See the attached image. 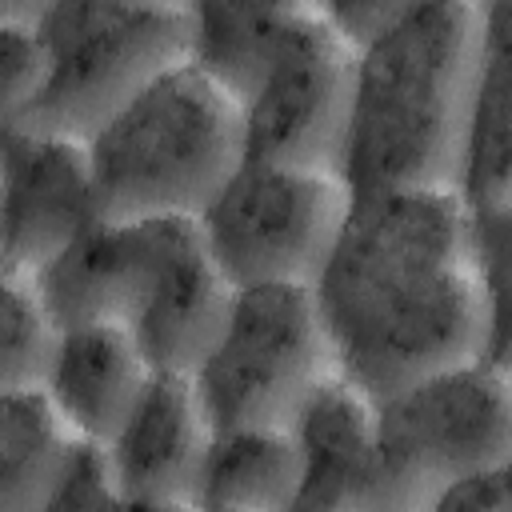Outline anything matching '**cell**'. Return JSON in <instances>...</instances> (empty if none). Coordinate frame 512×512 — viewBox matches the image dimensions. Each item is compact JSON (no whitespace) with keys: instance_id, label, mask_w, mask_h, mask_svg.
<instances>
[{"instance_id":"cb8c5ba5","label":"cell","mask_w":512,"mask_h":512,"mask_svg":"<svg viewBox=\"0 0 512 512\" xmlns=\"http://www.w3.org/2000/svg\"><path fill=\"white\" fill-rule=\"evenodd\" d=\"M48 0H0V24H32Z\"/></svg>"},{"instance_id":"9a60e30c","label":"cell","mask_w":512,"mask_h":512,"mask_svg":"<svg viewBox=\"0 0 512 512\" xmlns=\"http://www.w3.org/2000/svg\"><path fill=\"white\" fill-rule=\"evenodd\" d=\"M508 20H512V0L488 12V40L476 68L468 116H464V140H460V164H456V188H452L464 208H512Z\"/></svg>"},{"instance_id":"277c9868","label":"cell","mask_w":512,"mask_h":512,"mask_svg":"<svg viewBox=\"0 0 512 512\" xmlns=\"http://www.w3.org/2000/svg\"><path fill=\"white\" fill-rule=\"evenodd\" d=\"M36 32L44 52L40 84L12 124L80 144L140 88L188 60V24L176 8L48 0Z\"/></svg>"},{"instance_id":"7402d4cb","label":"cell","mask_w":512,"mask_h":512,"mask_svg":"<svg viewBox=\"0 0 512 512\" xmlns=\"http://www.w3.org/2000/svg\"><path fill=\"white\" fill-rule=\"evenodd\" d=\"M504 508H512V464L476 468L452 480L432 504V512H504Z\"/></svg>"},{"instance_id":"3957f363","label":"cell","mask_w":512,"mask_h":512,"mask_svg":"<svg viewBox=\"0 0 512 512\" xmlns=\"http://www.w3.org/2000/svg\"><path fill=\"white\" fill-rule=\"evenodd\" d=\"M84 156L96 220H196L244 160L240 96L184 60L112 112Z\"/></svg>"},{"instance_id":"ffe728a7","label":"cell","mask_w":512,"mask_h":512,"mask_svg":"<svg viewBox=\"0 0 512 512\" xmlns=\"http://www.w3.org/2000/svg\"><path fill=\"white\" fill-rule=\"evenodd\" d=\"M92 508H120V488H116L104 444L68 436L44 512H92Z\"/></svg>"},{"instance_id":"8992f818","label":"cell","mask_w":512,"mask_h":512,"mask_svg":"<svg viewBox=\"0 0 512 512\" xmlns=\"http://www.w3.org/2000/svg\"><path fill=\"white\" fill-rule=\"evenodd\" d=\"M332 376L328 332L300 284L232 288L220 332L188 372L212 428H288Z\"/></svg>"},{"instance_id":"4fadbf2b","label":"cell","mask_w":512,"mask_h":512,"mask_svg":"<svg viewBox=\"0 0 512 512\" xmlns=\"http://www.w3.org/2000/svg\"><path fill=\"white\" fill-rule=\"evenodd\" d=\"M152 364L120 324H64L40 380V400L72 440L108 444L140 400Z\"/></svg>"},{"instance_id":"5bb4252c","label":"cell","mask_w":512,"mask_h":512,"mask_svg":"<svg viewBox=\"0 0 512 512\" xmlns=\"http://www.w3.org/2000/svg\"><path fill=\"white\" fill-rule=\"evenodd\" d=\"M228 300L232 284L208 256L196 220H172L152 288L128 332L152 372L188 376L220 332Z\"/></svg>"},{"instance_id":"ba28073f","label":"cell","mask_w":512,"mask_h":512,"mask_svg":"<svg viewBox=\"0 0 512 512\" xmlns=\"http://www.w3.org/2000/svg\"><path fill=\"white\" fill-rule=\"evenodd\" d=\"M352 44L316 12L296 20L240 92L244 156L284 168L336 172L348 132Z\"/></svg>"},{"instance_id":"52a82bcc","label":"cell","mask_w":512,"mask_h":512,"mask_svg":"<svg viewBox=\"0 0 512 512\" xmlns=\"http://www.w3.org/2000/svg\"><path fill=\"white\" fill-rule=\"evenodd\" d=\"M348 204L352 196L336 172L284 168L244 156L196 216V232L232 288H308L344 228Z\"/></svg>"},{"instance_id":"ac0fdd59","label":"cell","mask_w":512,"mask_h":512,"mask_svg":"<svg viewBox=\"0 0 512 512\" xmlns=\"http://www.w3.org/2000/svg\"><path fill=\"white\" fill-rule=\"evenodd\" d=\"M64 444L40 392L0 396V512H44Z\"/></svg>"},{"instance_id":"8fae6325","label":"cell","mask_w":512,"mask_h":512,"mask_svg":"<svg viewBox=\"0 0 512 512\" xmlns=\"http://www.w3.org/2000/svg\"><path fill=\"white\" fill-rule=\"evenodd\" d=\"M172 220H96L56 260H48L32 284L56 328L64 324H120L132 328Z\"/></svg>"},{"instance_id":"6da1fadb","label":"cell","mask_w":512,"mask_h":512,"mask_svg":"<svg viewBox=\"0 0 512 512\" xmlns=\"http://www.w3.org/2000/svg\"><path fill=\"white\" fill-rule=\"evenodd\" d=\"M308 292L336 376L368 400L472 356L512 364L456 192L352 196Z\"/></svg>"},{"instance_id":"2e32d148","label":"cell","mask_w":512,"mask_h":512,"mask_svg":"<svg viewBox=\"0 0 512 512\" xmlns=\"http://www.w3.org/2000/svg\"><path fill=\"white\" fill-rule=\"evenodd\" d=\"M300 460L288 428H212L196 508L296 512Z\"/></svg>"},{"instance_id":"e0dca14e","label":"cell","mask_w":512,"mask_h":512,"mask_svg":"<svg viewBox=\"0 0 512 512\" xmlns=\"http://www.w3.org/2000/svg\"><path fill=\"white\" fill-rule=\"evenodd\" d=\"M188 60L236 96L260 68L264 52L304 16L316 0H184Z\"/></svg>"},{"instance_id":"44dd1931","label":"cell","mask_w":512,"mask_h":512,"mask_svg":"<svg viewBox=\"0 0 512 512\" xmlns=\"http://www.w3.org/2000/svg\"><path fill=\"white\" fill-rule=\"evenodd\" d=\"M44 68L40 32L32 24H0V124L20 120L28 100L36 96Z\"/></svg>"},{"instance_id":"5b68a950","label":"cell","mask_w":512,"mask_h":512,"mask_svg":"<svg viewBox=\"0 0 512 512\" xmlns=\"http://www.w3.org/2000/svg\"><path fill=\"white\" fill-rule=\"evenodd\" d=\"M392 512H432L436 496L492 464H512V364L472 356L372 400Z\"/></svg>"},{"instance_id":"484cf974","label":"cell","mask_w":512,"mask_h":512,"mask_svg":"<svg viewBox=\"0 0 512 512\" xmlns=\"http://www.w3.org/2000/svg\"><path fill=\"white\" fill-rule=\"evenodd\" d=\"M464 4H472V8H480V12H484V8H492V4H504V0H464Z\"/></svg>"},{"instance_id":"9c48e42d","label":"cell","mask_w":512,"mask_h":512,"mask_svg":"<svg viewBox=\"0 0 512 512\" xmlns=\"http://www.w3.org/2000/svg\"><path fill=\"white\" fill-rule=\"evenodd\" d=\"M96 224L80 140L0 124V264L36 276Z\"/></svg>"},{"instance_id":"603a6c76","label":"cell","mask_w":512,"mask_h":512,"mask_svg":"<svg viewBox=\"0 0 512 512\" xmlns=\"http://www.w3.org/2000/svg\"><path fill=\"white\" fill-rule=\"evenodd\" d=\"M412 4L416 0H316V16L356 48L360 40H368L372 32L392 24Z\"/></svg>"},{"instance_id":"7a4b0ae2","label":"cell","mask_w":512,"mask_h":512,"mask_svg":"<svg viewBox=\"0 0 512 512\" xmlns=\"http://www.w3.org/2000/svg\"><path fill=\"white\" fill-rule=\"evenodd\" d=\"M492 8L416 0L352 48L348 132L336 168L348 196L456 188Z\"/></svg>"},{"instance_id":"7c38bea8","label":"cell","mask_w":512,"mask_h":512,"mask_svg":"<svg viewBox=\"0 0 512 512\" xmlns=\"http://www.w3.org/2000/svg\"><path fill=\"white\" fill-rule=\"evenodd\" d=\"M300 460L296 512H392L372 400L332 376L292 416Z\"/></svg>"},{"instance_id":"30bf717a","label":"cell","mask_w":512,"mask_h":512,"mask_svg":"<svg viewBox=\"0 0 512 512\" xmlns=\"http://www.w3.org/2000/svg\"><path fill=\"white\" fill-rule=\"evenodd\" d=\"M212 424L188 376L152 372L124 424L104 444L120 508L192 512Z\"/></svg>"},{"instance_id":"d6986e66","label":"cell","mask_w":512,"mask_h":512,"mask_svg":"<svg viewBox=\"0 0 512 512\" xmlns=\"http://www.w3.org/2000/svg\"><path fill=\"white\" fill-rule=\"evenodd\" d=\"M56 324L32 284L0 264V396L36 392L52 356Z\"/></svg>"},{"instance_id":"d4e9b609","label":"cell","mask_w":512,"mask_h":512,"mask_svg":"<svg viewBox=\"0 0 512 512\" xmlns=\"http://www.w3.org/2000/svg\"><path fill=\"white\" fill-rule=\"evenodd\" d=\"M116 4H136V8H184V0H116Z\"/></svg>"}]
</instances>
